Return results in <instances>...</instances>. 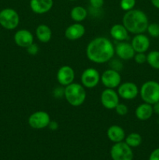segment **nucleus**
<instances>
[{
    "mask_svg": "<svg viewBox=\"0 0 159 160\" xmlns=\"http://www.w3.org/2000/svg\"><path fill=\"white\" fill-rule=\"evenodd\" d=\"M87 59L92 62L103 64L109 62L115 55V46L104 37H98L90 41L86 48Z\"/></svg>",
    "mask_w": 159,
    "mask_h": 160,
    "instance_id": "nucleus-1",
    "label": "nucleus"
},
{
    "mask_svg": "<svg viewBox=\"0 0 159 160\" xmlns=\"http://www.w3.org/2000/svg\"><path fill=\"white\" fill-rule=\"evenodd\" d=\"M123 24L129 33L143 34L147 31L149 20L147 14L140 9H132L126 11L123 17Z\"/></svg>",
    "mask_w": 159,
    "mask_h": 160,
    "instance_id": "nucleus-2",
    "label": "nucleus"
},
{
    "mask_svg": "<svg viewBox=\"0 0 159 160\" xmlns=\"http://www.w3.org/2000/svg\"><path fill=\"white\" fill-rule=\"evenodd\" d=\"M64 97L69 104L73 107H78L85 102L87 92L82 84L73 82L64 88Z\"/></svg>",
    "mask_w": 159,
    "mask_h": 160,
    "instance_id": "nucleus-3",
    "label": "nucleus"
},
{
    "mask_svg": "<svg viewBox=\"0 0 159 160\" xmlns=\"http://www.w3.org/2000/svg\"><path fill=\"white\" fill-rule=\"evenodd\" d=\"M139 94L144 102L154 105L159 102V83L155 81H148L142 84Z\"/></svg>",
    "mask_w": 159,
    "mask_h": 160,
    "instance_id": "nucleus-4",
    "label": "nucleus"
},
{
    "mask_svg": "<svg viewBox=\"0 0 159 160\" xmlns=\"http://www.w3.org/2000/svg\"><path fill=\"white\" fill-rule=\"evenodd\" d=\"M20 23L18 12L11 8H6L0 11V25L6 30H14Z\"/></svg>",
    "mask_w": 159,
    "mask_h": 160,
    "instance_id": "nucleus-5",
    "label": "nucleus"
},
{
    "mask_svg": "<svg viewBox=\"0 0 159 160\" xmlns=\"http://www.w3.org/2000/svg\"><path fill=\"white\" fill-rule=\"evenodd\" d=\"M112 160H132L133 152L131 147L125 142L114 143L110 150Z\"/></svg>",
    "mask_w": 159,
    "mask_h": 160,
    "instance_id": "nucleus-6",
    "label": "nucleus"
},
{
    "mask_svg": "<svg viewBox=\"0 0 159 160\" xmlns=\"http://www.w3.org/2000/svg\"><path fill=\"white\" fill-rule=\"evenodd\" d=\"M51 122L50 115L45 111H36L28 118V124L31 128L41 130L48 128Z\"/></svg>",
    "mask_w": 159,
    "mask_h": 160,
    "instance_id": "nucleus-7",
    "label": "nucleus"
},
{
    "mask_svg": "<svg viewBox=\"0 0 159 160\" xmlns=\"http://www.w3.org/2000/svg\"><path fill=\"white\" fill-rule=\"evenodd\" d=\"M101 81V75L94 68H87L81 74V84L85 88H94Z\"/></svg>",
    "mask_w": 159,
    "mask_h": 160,
    "instance_id": "nucleus-8",
    "label": "nucleus"
},
{
    "mask_svg": "<svg viewBox=\"0 0 159 160\" xmlns=\"http://www.w3.org/2000/svg\"><path fill=\"white\" fill-rule=\"evenodd\" d=\"M121 75L119 72L113 69L104 70L101 75V82L106 88L115 89L121 84Z\"/></svg>",
    "mask_w": 159,
    "mask_h": 160,
    "instance_id": "nucleus-9",
    "label": "nucleus"
},
{
    "mask_svg": "<svg viewBox=\"0 0 159 160\" xmlns=\"http://www.w3.org/2000/svg\"><path fill=\"white\" fill-rule=\"evenodd\" d=\"M101 103L105 109H115L119 103V96L114 89L105 88L101 94Z\"/></svg>",
    "mask_w": 159,
    "mask_h": 160,
    "instance_id": "nucleus-10",
    "label": "nucleus"
},
{
    "mask_svg": "<svg viewBox=\"0 0 159 160\" xmlns=\"http://www.w3.org/2000/svg\"><path fill=\"white\" fill-rule=\"evenodd\" d=\"M139 88L133 82H124L118 87L117 93L119 98L125 100H132L139 95Z\"/></svg>",
    "mask_w": 159,
    "mask_h": 160,
    "instance_id": "nucleus-11",
    "label": "nucleus"
},
{
    "mask_svg": "<svg viewBox=\"0 0 159 160\" xmlns=\"http://www.w3.org/2000/svg\"><path fill=\"white\" fill-rule=\"evenodd\" d=\"M57 81L62 86H67L72 84L75 79V71L70 66H62L57 72Z\"/></svg>",
    "mask_w": 159,
    "mask_h": 160,
    "instance_id": "nucleus-12",
    "label": "nucleus"
},
{
    "mask_svg": "<svg viewBox=\"0 0 159 160\" xmlns=\"http://www.w3.org/2000/svg\"><path fill=\"white\" fill-rule=\"evenodd\" d=\"M115 53L123 60H129L133 59L136 52L131 43L125 42H118L115 46Z\"/></svg>",
    "mask_w": 159,
    "mask_h": 160,
    "instance_id": "nucleus-13",
    "label": "nucleus"
},
{
    "mask_svg": "<svg viewBox=\"0 0 159 160\" xmlns=\"http://www.w3.org/2000/svg\"><path fill=\"white\" fill-rule=\"evenodd\" d=\"M13 39L16 45L21 48H26L34 43V35L26 29H20L17 31L14 34Z\"/></svg>",
    "mask_w": 159,
    "mask_h": 160,
    "instance_id": "nucleus-14",
    "label": "nucleus"
},
{
    "mask_svg": "<svg viewBox=\"0 0 159 160\" xmlns=\"http://www.w3.org/2000/svg\"><path fill=\"white\" fill-rule=\"evenodd\" d=\"M131 45L133 48L135 52H143L145 53L150 48L149 38L144 34H135L131 41Z\"/></svg>",
    "mask_w": 159,
    "mask_h": 160,
    "instance_id": "nucleus-15",
    "label": "nucleus"
},
{
    "mask_svg": "<svg viewBox=\"0 0 159 160\" xmlns=\"http://www.w3.org/2000/svg\"><path fill=\"white\" fill-rule=\"evenodd\" d=\"M85 27L80 23L70 25L65 31V37L70 41H76L81 38L85 34Z\"/></svg>",
    "mask_w": 159,
    "mask_h": 160,
    "instance_id": "nucleus-16",
    "label": "nucleus"
},
{
    "mask_svg": "<svg viewBox=\"0 0 159 160\" xmlns=\"http://www.w3.org/2000/svg\"><path fill=\"white\" fill-rule=\"evenodd\" d=\"M53 0H31L30 7L36 14H45L51 10Z\"/></svg>",
    "mask_w": 159,
    "mask_h": 160,
    "instance_id": "nucleus-17",
    "label": "nucleus"
},
{
    "mask_svg": "<svg viewBox=\"0 0 159 160\" xmlns=\"http://www.w3.org/2000/svg\"><path fill=\"white\" fill-rule=\"evenodd\" d=\"M107 137L112 142L117 143L125 140L126 133L122 127L118 125H112L107 130Z\"/></svg>",
    "mask_w": 159,
    "mask_h": 160,
    "instance_id": "nucleus-18",
    "label": "nucleus"
},
{
    "mask_svg": "<svg viewBox=\"0 0 159 160\" xmlns=\"http://www.w3.org/2000/svg\"><path fill=\"white\" fill-rule=\"evenodd\" d=\"M110 34L116 42H125L129 39V31L123 23L114 24L110 29Z\"/></svg>",
    "mask_w": 159,
    "mask_h": 160,
    "instance_id": "nucleus-19",
    "label": "nucleus"
},
{
    "mask_svg": "<svg viewBox=\"0 0 159 160\" xmlns=\"http://www.w3.org/2000/svg\"><path fill=\"white\" fill-rule=\"evenodd\" d=\"M154 111H153L152 105L143 102L139 105L135 110V115L138 120L141 121L147 120L152 117Z\"/></svg>",
    "mask_w": 159,
    "mask_h": 160,
    "instance_id": "nucleus-20",
    "label": "nucleus"
},
{
    "mask_svg": "<svg viewBox=\"0 0 159 160\" xmlns=\"http://www.w3.org/2000/svg\"><path fill=\"white\" fill-rule=\"evenodd\" d=\"M36 37L42 43H47L49 42L52 36L51 30L48 25L40 24L37 27L35 31Z\"/></svg>",
    "mask_w": 159,
    "mask_h": 160,
    "instance_id": "nucleus-21",
    "label": "nucleus"
},
{
    "mask_svg": "<svg viewBox=\"0 0 159 160\" xmlns=\"http://www.w3.org/2000/svg\"><path fill=\"white\" fill-rule=\"evenodd\" d=\"M87 17V11L84 7L77 6L73 7L70 11V17L76 23L84 21Z\"/></svg>",
    "mask_w": 159,
    "mask_h": 160,
    "instance_id": "nucleus-22",
    "label": "nucleus"
},
{
    "mask_svg": "<svg viewBox=\"0 0 159 160\" xmlns=\"http://www.w3.org/2000/svg\"><path fill=\"white\" fill-rule=\"evenodd\" d=\"M125 142L131 148H137L142 143V137L138 133H130L125 138Z\"/></svg>",
    "mask_w": 159,
    "mask_h": 160,
    "instance_id": "nucleus-23",
    "label": "nucleus"
},
{
    "mask_svg": "<svg viewBox=\"0 0 159 160\" xmlns=\"http://www.w3.org/2000/svg\"><path fill=\"white\" fill-rule=\"evenodd\" d=\"M147 62L154 70H159V51H151L147 55Z\"/></svg>",
    "mask_w": 159,
    "mask_h": 160,
    "instance_id": "nucleus-24",
    "label": "nucleus"
},
{
    "mask_svg": "<svg viewBox=\"0 0 159 160\" xmlns=\"http://www.w3.org/2000/svg\"><path fill=\"white\" fill-rule=\"evenodd\" d=\"M147 31L151 37L159 38V24L157 23H149Z\"/></svg>",
    "mask_w": 159,
    "mask_h": 160,
    "instance_id": "nucleus-25",
    "label": "nucleus"
},
{
    "mask_svg": "<svg viewBox=\"0 0 159 160\" xmlns=\"http://www.w3.org/2000/svg\"><path fill=\"white\" fill-rule=\"evenodd\" d=\"M135 5L136 0H121L120 1V7L126 12L133 9Z\"/></svg>",
    "mask_w": 159,
    "mask_h": 160,
    "instance_id": "nucleus-26",
    "label": "nucleus"
},
{
    "mask_svg": "<svg viewBox=\"0 0 159 160\" xmlns=\"http://www.w3.org/2000/svg\"><path fill=\"white\" fill-rule=\"evenodd\" d=\"M115 112H116L118 115L119 116H125L128 113V107L126 105L123 104V103H118L116 106V107L115 108Z\"/></svg>",
    "mask_w": 159,
    "mask_h": 160,
    "instance_id": "nucleus-27",
    "label": "nucleus"
},
{
    "mask_svg": "<svg viewBox=\"0 0 159 160\" xmlns=\"http://www.w3.org/2000/svg\"><path fill=\"white\" fill-rule=\"evenodd\" d=\"M134 61L138 64H143L147 62V55L143 52H137L133 57Z\"/></svg>",
    "mask_w": 159,
    "mask_h": 160,
    "instance_id": "nucleus-28",
    "label": "nucleus"
},
{
    "mask_svg": "<svg viewBox=\"0 0 159 160\" xmlns=\"http://www.w3.org/2000/svg\"><path fill=\"white\" fill-rule=\"evenodd\" d=\"M26 49L28 54L31 55V56H35V55L37 54V52H38L39 51V48L38 46H37V45H36V44L34 43L29 45L27 48H26Z\"/></svg>",
    "mask_w": 159,
    "mask_h": 160,
    "instance_id": "nucleus-29",
    "label": "nucleus"
},
{
    "mask_svg": "<svg viewBox=\"0 0 159 160\" xmlns=\"http://www.w3.org/2000/svg\"><path fill=\"white\" fill-rule=\"evenodd\" d=\"M110 66H111V69H113V70H117V71H119L120 70L122 69V63L121 62H119V60H112L111 59L110 61Z\"/></svg>",
    "mask_w": 159,
    "mask_h": 160,
    "instance_id": "nucleus-30",
    "label": "nucleus"
},
{
    "mask_svg": "<svg viewBox=\"0 0 159 160\" xmlns=\"http://www.w3.org/2000/svg\"><path fill=\"white\" fill-rule=\"evenodd\" d=\"M104 0H90V4L94 9H100L104 6Z\"/></svg>",
    "mask_w": 159,
    "mask_h": 160,
    "instance_id": "nucleus-31",
    "label": "nucleus"
},
{
    "mask_svg": "<svg viewBox=\"0 0 159 160\" xmlns=\"http://www.w3.org/2000/svg\"><path fill=\"white\" fill-rule=\"evenodd\" d=\"M148 160H159V148H155L151 152Z\"/></svg>",
    "mask_w": 159,
    "mask_h": 160,
    "instance_id": "nucleus-32",
    "label": "nucleus"
},
{
    "mask_svg": "<svg viewBox=\"0 0 159 160\" xmlns=\"http://www.w3.org/2000/svg\"><path fill=\"white\" fill-rule=\"evenodd\" d=\"M48 128H49V129L51 130V131H56L59 128V123L56 121H51V120Z\"/></svg>",
    "mask_w": 159,
    "mask_h": 160,
    "instance_id": "nucleus-33",
    "label": "nucleus"
},
{
    "mask_svg": "<svg viewBox=\"0 0 159 160\" xmlns=\"http://www.w3.org/2000/svg\"><path fill=\"white\" fill-rule=\"evenodd\" d=\"M152 107H153V111H154V113L159 115V102H157L154 103V105H152Z\"/></svg>",
    "mask_w": 159,
    "mask_h": 160,
    "instance_id": "nucleus-34",
    "label": "nucleus"
},
{
    "mask_svg": "<svg viewBox=\"0 0 159 160\" xmlns=\"http://www.w3.org/2000/svg\"><path fill=\"white\" fill-rule=\"evenodd\" d=\"M151 3L155 8L159 9V0H151Z\"/></svg>",
    "mask_w": 159,
    "mask_h": 160,
    "instance_id": "nucleus-35",
    "label": "nucleus"
},
{
    "mask_svg": "<svg viewBox=\"0 0 159 160\" xmlns=\"http://www.w3.org/2000/svg\"><path fill=\"white\" fill-rule=\"evenodd\" d=\"M69 1H76V0H69Z\"/></svg>",
    "mask_w": 159,
    "mask_h": 160,
    "instance_id": "nucleus-36",
    "label": "nucleus"
}]
</instances>
